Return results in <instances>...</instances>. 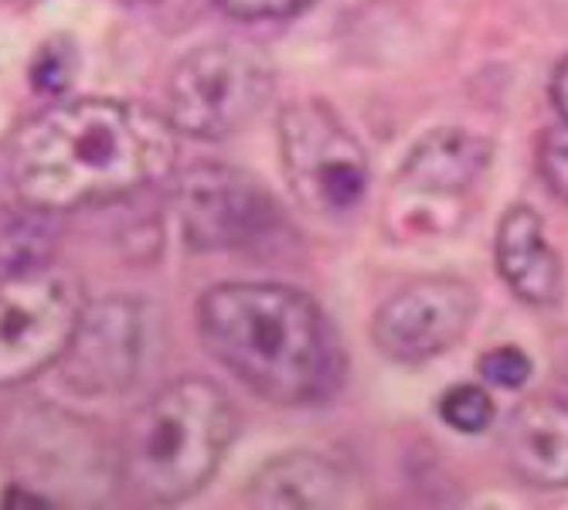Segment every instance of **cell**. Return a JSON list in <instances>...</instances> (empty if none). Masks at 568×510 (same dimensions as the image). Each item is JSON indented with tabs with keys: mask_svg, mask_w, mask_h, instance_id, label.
Wrapping results in <instances>:
<instances>
[{
	"mask_svg": "<svg viewBox=\"0 0 568 510\" xmlns=\"http://www.w3.org/2000/svg\"><path fill=\"white\" fill-rule=\"evenodd\" d=\"M178 130L140 102L75 99L34 116L11 143V181L24 204L72 212L171 177Z\"/></svg>",
	"mask_w": 568,
	"mask_h": 510,
	"instance_id": "obj_1",
	"label": "cell"
},
{
	"mask_svg": "<svg viewBox=\"0 0 568 510\" xmlns=\"http://www.w3.org/2000/svg\"><path fill=\"white\" fill-rule=\"evenodd\" d=\"M197 330L215 361L266 401L310 405L341 385L337 334L321 306L293 286H212L197 303Z\"/></svg>",
	"mask_w": 568,
	"mask_h": 510,
	"instance_id": "obj_2",
	"label": "cell"
},
{
	"mask_svg": "<svg viewBox=\"0 0 568 510\" xmlns=\"http://www.w3.org/2000/svg\"><path fill=\"white\" fill-rule=\"evenodd\" d=\"M235 439V408L209 378H181L143 401L116 449V490L136 510H164L209 483Z\"/></svg>",
	"mask_w": 568,
	"mask_h": 510,
	"instance_id": "obj_3",
	"label": "cell"
},
{
	"mask_svg": "<svg viewBox=\"0 0 568 510\" xmlns=\"http://www.w3.org/2000/svg\"><path fill=\"white\" fill-rule=\"evenodd\" d=\"M273 69L266 55L239 41H209L178 62L168 89V120L178 133L222 140L266 106Z\"/></svg>",
	"mask_w": 568,
	"mask_h": 510,
	"instance_id": "obj_4",
	"label": "cell"
},
{
	"mask_svg": "<svg viewBox=\"0 0 568 510\" xmlns=\"http://www.w3.org/2000/svg\"><path fill=\"white\" fill-rule=\"evenodd\" d=\"M85 314L82 283L41 266L0 279V388H14L59 365Z\"/></svg>",
	"mask_w": 568,
	"mask_h": 510,
	"instance_id": "obj_5",
	"label": "cell"
},
{
	"mask_svg": "<svg viewBox=\"0 0 568 510\" xmlns=\"http://www.w3.org/2000/svg\"><path fill=\"white\" fill-rule=\"evenodd\" d=\"M280 157L293 194L321 215H347L368 194V157L341 116L317 99L280 113Z\"/></svg>",
	"mask_w": 568,
	"mask_h": 510,
	"instance_id": "obj_6",
	"label": "cell"
},
{
	"mask_svg": "<svg viewBox=\"0 0 568 510\" xmlns=\"http://www.w3.org/2000/svg\"><path fill=\"white\" fill-rule=\"evenodd\" d=\"M174 204L184 238L197 252H252L270 245L286 218L248 171L201 161L178 177Z\"/></svg>",
	"mask_w": 568,
	"mask_h": 510,
	"instance_id": "obj_7",
	"label": "cell"
},
{
	"mask_svg": "<svg viewBox=\"0 0 568 510\" xmlns=\"http://www.w3.org/2000/svg\"><path fill=\"white\" fill-rule=\"evenodd\" d=\"M477 317V293L456 276H426L388 296L372 324L375 347L398 365H423L463 340Z\"/></svg>",
	"mask_w": 568,
	"mask_h": 510,
	"instance_id": "obj_8",
	"label": "cell"
},
{
	"mask_svg": "<svg viewBox=\"0 0 568 510\" xmlns=\"http://www.w3.org/2000/svg\"><path fill=\"white\" fill-rule=\"evenodd\" d=\"M143 357V314L133 299L113 296L85 306L79 330L62 357V375L79 395L126 391Z\"/></svg>",
	"mask_w": 568,
	"mask_h": 510,
	"instance_id": "obj_9",
	"label": "cell"
},
{
	"mask_svg": "<svg viewBox=\"0 0 568 510\" xmlns=\"http://www.w3.org/2000/svg\"><path fill=\"white\" fill-rule=\"evenodd\" d=\"M490 167V143L467 130H436L423 136L402 161L395 177V204H402V218L426 215L429 204L446 208L484 181Z\"/></svg>",
	"mask_w": 568,
	"mask_h": 510,
	"instance_id": "obj_10",
	"label": "cell"
},
{
	"mask_svg": "<svg viewBox=\"0 0 568 510\" xmlns=\"http://www.w3.org/2000/svg\"><path fill=\"white\" fill-rule=\"evenodd\" d=\"M514 477L528 487H568V395H535L514 408L500 432Z\"/></svg>",
	"mask_w": 568,
	"mask_h": 510,
	"instance_id": "obj_11",
	"label": "cell"
},
{
	"mask_svg": "<svg viewBox=\"0 0 568 510\" xmlns=\"http://www.w3.org/2000/svg\"><path fill=\"white\" fill-rule=\"evenodd\" d=\"M11 456L18 467L34 470L41 487L72 490L82 493V480H75V470L89 480V470L102 463L99 442L85 429V422L44 408V412H24L21 426L14 429ZM31 487V483H28Z\"/></svg>",
	"mask_w": 568,
	"mask_h": 510,
	"instance_id": "obj_12",
	"label": "cell"
},
{
	"mask_svg": "<svg viewBox=\"0 0 568 510\" xmlns=\"http://www.w3.org/2000/svg\"><path fill=\"white\" fill-rule=\"evenodd\" d=\"M494 255L507 289L528 306H555L561 299V263L545 235L541 215L528 204H514L504 212Z\"/></svg>",
	"mask_w": 568,
	"mask_h": 510,
	"instance_id": "obj_13",
	"label": "cell"
},
{
	"mask_svg": "<svg viewBox=\"0 0 568 510\" xmlns=\"http://www.w3.org/2000/svg\"><path fill=\"white\" fill-rule=\"evenodd\" d=\"M347 493V477L321 452H283L252 477V510H337Z\"/></svg>",
	"mask_w": 568,
	"mask_h": 510,
	"instance_id": "obj_14",
	"label": "cell"
},
{
	"mask_svg": "<svg viewBox=\"0 0 568 510\" xmlns=\"http://www.w3.org/2000/svg\"><path fill=\"white\" fill-rule=\"evenodd\" d=\"M51 218H55V212L34 208L24 201L21 208L0 212V269L28 273L51 266V255L59 245V232Z\"/></svg>",
	"mask_w": 568,
	"mask_h": 510,
	"instance_id": "obj_15",
	"label": "cell"
},
{
	"mask_svg": "<svg viewBox=\"0 0 568 510\" xmlns=\"http://www.w3.org/2000/svg\"><path fill=\"white\" fill-rule=\"evenodd\" d=\"M439 419L456 432H484L494 422V398L480 385H456L439 398Z\"/></svg>",
	"mask_w": 568,
	"mask_h": 510,
	"instance_id": "obj_16",
	"label": "cell"
},
{
	"mask_svg": "<svg viewBox=\"0 0 568 510\" xmlns=\"http://www.w3.org/2000/svg\"><path fill=\"white\" fill-rule=\"evenodd\" d=\"M538 171L548 191L568 201V120L548 126L538 140Z\"/></svg>",
	"mask_w": 568,
	"mask_h": 510,
	"instance_id": "obj_17",
	"label": "cell"
},
{
	"mask_svg": "<svg viewBox=\"0 0 568 510\" xmlns=\"http://www.w3.org/2000/svg\"><path fill=\"white\" fill-rule=\"evenodd\" d=\"M477 371L494 388H521L531 378V357L521 347L500 344V347H490L487 354H480Z\"/></svg>",
	"mask_w": 568,
	"mask_h": 510,
	"instance_id": "obj_18",
	"label": "cell"
},
{
	"mask_svg": "<svg viewBox=\"0 0 568 510\" xmlns=\"http://www.w3.org/2000/svg\"><path fill=\"white\" fill-rule=\"evenodd\" d=\"M72 72H75V51L62 38V41H51L38 51V59L31 65V82L38 85V92H62L69 85Z\"/></svg>",
	"mask_w": 568,
	"mask_h": 510,
	"instance_id": "obj_19",
	"label": "cell"
},
{
	"mask_svg": "<svg viewBox=\"0 0 568 510\" xmlns=\"http://www.w3.org/2000/svg\"><path fill=\"white\" fill-rule=\"evenodd\" d=\"M215 4L239 21H280L306 11L314 0H215Z\"/></svg>",
	"mask_w": 568,
	"mask_h": 510,
	"instance_id": "obj_20",
	"label": "cell"
},
{
	"mask_svg": "<svg viewBox=\"0 0 568 510\" xmlns=\"http://www.w3.org/2000/svg\"><path fill=\"white\" fill-rule=\"evenodd\" d=\"M551 102H555L558 116L568 120V59H561L551 75Z\"/></svg>",
	"mask_w": 568,
	"mask_h": 510,
	"instance_id": "obj_21",
	"label": "cell"
},
{
	"mask_svg": "<svg viewBox=\"0 0 568 510\" xmlns=\"http://www.w3.org/2000/svg\"><path fill=\"white\" fill-rule=\"evenodd\" d=\"M123 4H130V8H158V4H164V0H123Z\"/></svg>",
	"mask_w": 568,
	"mask_h": 510,
	"instance_id": "obj_22",
	"label": "cell"
}]
</instances>
